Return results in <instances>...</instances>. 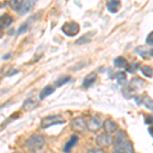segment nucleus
Masks as SVG:
<instances>
[{"mask_svg":"<svg viewBox=\"0 0 153 153\" xmlns=\"http://www.w3.org/2000/svg\"><path fill=\"white\" fill-rule=\"evenodd\" d=\"M122 6V2L118 1V0H110L106 3V7H107L108 11L111 12V13H117L118 9Z\"/></svg>","mask_w":153,"mask_h":153,"instance_id":"obj_12","label":"nucleus"},{"mask_svg":"<svg viewBox=\"0 0 153 153\" xmlns=\"http://www.w3.org/2000/svg\"><path fill=\"white\" fill-rule=\"evenodd\" d=\"M145 124L146 125H153V115L147 114L146 118H145Z\"/></svg>","mask_w":153,"mask_h":153,"instance_id":"obj_27","label":"nucleus"},{"mask_svg":"<svg viewBox=\"0 0 153 153\" xmlns=\"http://www.w3.org/2000/svg\"><path fill=\"white\" fill-rule=\"evenodd\" d=\"M145 86H146V82L143 79L139 78V76H135L131 80L129 84H126L122 90V93L125 98L131 99V98H134L137 95L138 91L142 90Z\"/></svg>","mask_w":153,"mask_h":153,"instance_id":"obj_2","label":"nucleus"},{"mask_svg":"<svg viewBox=\"0 0 153 153\" xmlns=\"http://www.w3.org/2000/svg\"><path fill=\"white\" fill-rule=\"evenodd\" d=\"M65 123V118L60 115H48L41 120L40 127L41 129H47L54 125H61Z\"/></svg>","mask_w":153,"mask_h":153,"instance_id":"obj_5","label":"nucleus"},{"mask_svg":"<svg viewBox=\"0 0 153 153\" xmlns=\"http://www.w3.org/2000/svg\"><path fill=\"white\" fill-rule=\"evenodd\" d=\"M148 132H149V134L153 137V125L151 126V127H149V129H148Z\"/></svg>","mask_w":153,"mask_h":153,"instance_id":"obj_30","label":"nucleus"},{"mask_svg":"<svg viewBox=\"0 0 153 153\" xmlns=\"http://www.w3.org/2000/svg\"><path fill=\"white\" fill-rule=\"evenodd\" d=\"M44 144H45V140L40 135H34L30 137L26 142V147L29 151L36 152L39 150H42Z\"/></svg>","mask_w":153,"mask_h":153,"instance_id":"obj_3","label":"nucleus"},{"mask_svg":"<svg viewBox=\"0 0 153 153\" xmlns=\"http://www.w3.org/2000/svg\"><path fill=\"white\" fill-rule=\"evenodd\" d=\"M34 4H35V2L30 1V0L29 1H22V0L16 1V0H12V1L9 2V6L13 10L19 12V14H25L27 12H29L32 7L34 6Z\"/></svg>","mask_w":153,"mask_h":153,"instance_id":"obj_4","label":"nucleus"},{"mask_svg":"<svg viewBox=\"0 0 153 153\" xmlns=\"http://www.w3.org/2000/svg\"><path fill=\"white\" fill-rule=\"evenodd\" d=\"M32 153H44L43 151H41V150H39V151H36V152H32Z\"/></svg>","mask_w":153,"mask_h":153,"instance_id":"obj_34","label":"nucleus"},{"mask_svg":"<svg viewBox=\"0 0 153 153\" xmlns=\"http://www.w3.org/2000/svg\"><path fill=\"white\" fill-rule=\"evenodd\" d=\"M1 107H2V106H0V108H1Z\"/></svg>","mask_w":153,"mask_h":153,"instance_id":"obj_36","label":"nucleus"},{"mask_svg":"<svg viewBox=\"0 0 153 153\" xmlns=\"http://www.w3.org/2000/svg\"><path fill=\"white\" fill-rule=\"evenodd\" d=\"M136 53L138 55H140L141 57H143L144 59H147V55H148V49L145 47V46H139V47H136L135 49Z\"/></svg>","mask_w":153,"mask_h":153,"instance_id":"obj_21","label":"nucleus"},{"mask_svg":"<svg viewBox=\"0 0 153 153\" xmlns=\"http://www.w3.org/2000/svg\"><path fill=\"white\" fill-rule=\"evenodd\" d=\"M115 79H117V82L118 85H123L125 86L126 84H127V74L125 73V71H120V73L117 74V76H115Z\"/></svg>","mask_w":153,"mask_h":153,"instance_id":"obj_19","label":"nucleus"},{"mask_svg":"<svg viewBox=\"0 0 153 153\" xmlns=\"http://www.w3.org/2000/svg\"><path fill=\"white\" fill-rule=\"evenodd\" d=\"M140 68V71L142 73V75H144L147 78L151 79L153 78V68L150 65H143Z\"/></svg>","mask_w":153,"mask_h":153,"instance_id":"obj_18","label":"nucleus"},{"mask_svg":"<svg viewBox=\"0 0 153 153\" xmlns=\"http://www.w3.org/2000/svg\"><path fill=\"white\" fill-rule=\"evenodd\" d=\"M113 153H134L133 145L125 131H118L115 136Z\"/></svg>","mask_w":153,"mask_h":153,"instance_id":"obj_1","label":"nucleus"},{"mask_svg":"<svg viewBox=\"0 0 153 153\" xmlns=\"http://www.w3.org/2000/svg\"><path fill=\"white\" fill-rule=\"evenodd\" d=\"M96 79H97V75H96V74H94V73L89 74V75L86 76L85 79H84V81H83V87L84 88L91 87V86H92L93 84L95 83Z\"/></svg>","mask_w":153,"mask_h":153,"instance_id":"obj_13","label":"nucleus"},{"mask_svg":"<svg viewBox=\"0 0 153 153\" xmlns=\"http://www.w3.org/2000/svg\"><path fill=\"white\" fill-rule=\"evenodd\" d=\"M7 57H10V54H6V55L3 56V59H8Z\"/></svg>","mask_w":153,"mask_h":153,"instance_id":"obj_33","label":"nucleus"},{"mask_svg":"<svg viewBox=\"0 0 153 153\" xmlns=\"http://www.w3.org/2000/svg\"><path fill=\"white\" fill-rule=\"evenodd\" d=\"M113 63H114L115 68H127L129 63H128V60L123 56H118L113 60Z\"/></svg>","mask_w":153,"mask_h":153,"instance_id":"obj_16","label":"nucleus"},{"mask_svg":"<svg viewBox=\"0 0 153 153\" xmlns=\"http://www.w3.org/2000/svg\"><path fill=\"white\" fill-rule=\"evenodd\" d=\"M134 100H135L136 104L138 106H140L141 104H143V95H136L134 97Z\"/></svg>","mask_w":153,"mask_h":153,"instance_id":"obj_26","label":"nucleus"},{"mask_svg":"<svg viewBox=\"0 0 153 153\" xmlns=\"http://www.w3.org/2000/svg\"><path fill=\"white\" fill-rule=\"evenodd\" d=\"M61 30L66 36L74 37L80 32V26L76 22H66V23L63 24Z\"/></svg>","mask_w":153,"mask_h":153,"instance_id":"obj_6","label":"nucleus"},{"mask_svg":"<svg viewBox=\"0 0 153 153\" xmlns=\"http://www.w3.org/2000/svg\"><path fill=\"white\" fill-rule=\"evenodd\" d=\"M103 128H104V131L106 132V134H113L115 131L117 130V125L115 122H113L111 120H107L103 123Z\"/></svg>","mask_w":153,"mask_h":153,"instance_id":"obj_10","label":"nucleus"},{"mask_svg":"<svg viewBox=\"0 0 153 153\" xmlns=\"http://www.w3.org/2000/svg\"><path fill=\"white\" fill-rule=\"evenodd\" d=\"M101 127H102V123H101V120L98 117H91L87 123V130H89L92 133L97 132Z\"/></svg>","mask_w":153,"mask_h":153,"instance_id":"obj_9","label":"nucleus"},{"mask_svg":"<svg viewBox=\"0 0 153 153\" xmlns=\"http://www.w3.org/2000/svg\"><path fill=\"white\" fill-rule=\"evenodd\" d=\"M143 104H144L148 109L153 111V100L146 94H143Z\"/></svg>","mask_w":153,"mask_h":153,"instance_id":"obj_22","label":"nucleus"},{"mask_svg":"<svg viewBox=\"0 0 153 153\" xmlns=\"http://www.w3.org/2000/svg\"><path fill=\"white\" fill-rule=\"evenodd\" d=\"M71 80V76H63L59 78L58 80L56 81V86H57V87H61V86L65 85L66 83L70 82Z\"/></svg>","mask_w":153,"mask_h":153,"instance_id":"obj_23","label":"nucleus"},{"mask_svg":"<svg viewBox=\"0 0 153 153\" xmlns=\"http://www.w3.org/2000/svg\"><path fill=\"white\" fill-rule=\"evenodd\" d=\"M54 92V88H52L51 86H46L45 88L42 89L41 93H40V99H44L45 97H47V96H49L50 94H52V93Z\"/></svg>","mask_w":153,"mask_h":153,"instance_id":"obj_20","label":"nucleus"},{"mask_svg":"<svg viewBox=\"0 0 153 153\" xmlns=\"http://www.w3.org/2000/svg\"><path fill=\"white\" fill-rule=\"evenodd\" d=\"M95 33H96V31H92V32H90V33H86L85 35L82 36L80 39H78V40L76 41V45H81V44L89 43V42H91V39H92V37L94 36Z\"/></svg>","mask_w":153,"mask_h":153,"instance_id":"obj_15","label":"nucleus"},{"mask_svg":"<svg viewBox=\"0 0 153 153\" xmlns=\"http://www.w3.org/2000/svg\"><path fill=\"white\" fill-rule=\"evenodd\" d=\"M148 55H149L150 57H153V48H151L150 50H148Z\"/></svg>","mask_w":153,"mask_h":153,"instance_id":"obj_31","label":"nucleus"},{"mask_svg":"<svg viewBox=\"0 0 153 153\" xmlns=\"http://www.w3.org/2000/svg\"><path fill=\"white\" fill-rule=\"evenodd\" d=\"M37 105H38V101H36L34 98H30V99H27L25 101L23 108L28 111V110H31V109H33V108H35Z\"/></svg>","mask_w":153,"mask_h":153,"instance_id":"obj_17","label":"nucleus"},{"mask_svg":"<svg viewBox=\"0 0 153 153\" xmlns=\"http://www.w3.org/2000/svg\"><path fill=\"white\" fill-rule=\"evenodd\" d=\"M1 37H2V32L0 31V38H1Z\"/></svg>","mask_w":153,"mask_h":153,"instance_id":"obj_35","label":"nucleus"},{"mask_svg":"<svg viewBox=\"0 0 153 153\" xmlns=\"http://www.w3.org/2000/svg\"><path fill=\"white\" fill-rule=\"evenodd\" d=\"M113 142V138L108 134H101L96 137V144L99 148L108 147Z\"/></svg>","mask_w":153,"mask_h":153,"instance_id":"obj_8","label":"nucleus"},{"mask_svg":"<svg viewBox=\"0 0 153 153\" xmlns=\"http://www.w3.org/2000/svg\"><path fill=\"white\" fill-rule=\"evenodd\" d=\"M138 68H139V63L136 62V63H133V65H128V68H126V70H127L128 73L134 74Z\"/></svg>","mask_w":153,"mask_h":153,"instance_id":"obj_24","label":"nucleus"},{"mask_svg":"<svg viewBox=\"0 0 153 153\" xmlns=\"http://www.w3.org/2000/svg\"><path fill=\"white\" fill-rule=\"evenodd\" d=\"M71 129L75 132L82 133L87 130V123L85 118L83 117H76L75 120H71Z\"/></svg>","mask_w":153,"mask_h":153,"instance_id":"obj_7","label":"nucleus"},{"mask_svg":"<svg viewBox=\"0 0 153 153\" xmlns=\"http://www.w3.org/2000/svg\"><path fill=\"white\" fill-rule=\"evenodd\" d=\"M27 29H28V24H23V25H22L21 28L19 29L18 34H23L24 32H26V31H27Z\"/></svg>","mask_w":153,"mask_h":153,"instance_id":"obj_28","label":"nucleus"},{"mask_svg":"<svg viewBox=\"0 0 153 153\" xmlns=\"http://www.w3.org/2000/svg\"><path fill=\"white\" fill-rule=\"evenodd\" d=\"M87 153H104V151L101 148H94V149L89 150Z\"/></svg>","mask_w":153,"mask_h":153,"instance_id":"obj_29","label":"nucleus"},{"mask_svg":"<svg viewBox=\"0 0 153 153\" xmlns=\"http://www.w3.org/2000/svg\"><path fill=\"white\" fill-rule=\"evenodd\" d=\"M16 153H19V152H16Z\"/></svg>","mask_w":153,"mask_h":153,"instance_id":"obj_37","label":"nucleus"},{"mask_svg":"<svg viewBox=\"0 0 153 153\" xmlns=\"http://www.w3.org/2000/svg\"><path fill=\"white\" fill-rule=\"evenodd\" d=\"M78 141H79L78 136H76V135L71 136L70 139H68V141L65 143V146H63V152H65V153H70L71 150L76 145Z\"/></svg>","mask_w":153,"mask_h":153,"instance_id":"obj_11","label":"nucleus"},{"mask_svg":"<svg viewBox=\"0 0 153 153\" xmlns=\"http://www.w3.org/2000/svg\"><path fill=\"white\" fill-rule=\"evenodd\" d=\"M12 23V18L9 14L4 13L0 16V29H5L8 28Z\"/></svg>","mask_w":153,"mask_h":153,"instance_id":"obj_14","label":"nucleus"},{"mask_svg":"<svg viewBox=\"0 0 153 153\" xmlns=\"http://www.w3.org/2000/svg\"><path fill=\"white\" fill-rule=\"evenodd\" d=\"M16 73H18V71L14 70V71H10V73L7 74V76H13V74H16Z\"/></svg>","mask_w":153,"mask_h":153,"instance_id":"obj_32","label":"nucleus"},{"mask_svg":"<svg viewBox=\"0 0 153 153\" xmlns=\"http://www.w3.org/2000/svg\"><path fill=\"white\" fill-rule=\"evenodd\" d=\"M146 44L150 46L153 45V31L150 32V33L148 34V36L146 37Z\"/></svg>","mask_w":153,"mask_h":153,"instance_id":"obj_25","label":"nucleus"}]
</instances>
